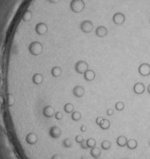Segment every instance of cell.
<instances>
[{"label": "cell", "mask_w": 150, "mask_h": 159, "mask_svg": "<svg viewBox=\"0 0 150 159\" xmlns=\"http://www.w3.org/2000/svg\"><path fill=\"white\" fill-rule=\"evenodd\" d=\"M90 155L93 158L100 157V155H101V149H100V148H97V147L92 148V149L90 150Z\"/></svg>", "instance_id": "cell-7"}, {"label": "cell", "mask_w": 150, "mask_h": 159, "mask_svg": "<svg viewBox=\"0 0 150 159\" xmlns=\"http://www.w3.org/2000/svg\"><path fill=\"white\" fill-rule=\"evenodd\" d=\"M133 91L137 95H143L145 91V86L143 83H137L133 86Z\"/></svg>", "instance_id": "cell-4"}, {"label": "cell", "mask_w": 150, "mask_h": 159, "mask_svg": "<svg viewBox=\"0 0 150 159\" xmlns=\"http://www.w3.org/2000/svg\"><path fill=\"white\" fill-rule=\"evenodd\" d=\"M72 95L76 98H82L85 95V88L82 85H76L72 88Z\"/></svg>", "instance_id": "cell-3"}, {"label": "cell", "mask_w": 150, "mask_h": 159, "mask_svg": "<svg viewBox=\"0 0 150 159\" xmlns=\"http://www.w3.org/2000/svg\"><path fill=\"white\" fill-rule=\"evenodd\" d=\"M126 146H127V148L129 150H135L136 148H137V146H138V142L135 139H130V140L127 141V145Z\"/></svg>", "instance_id": "cell-8"}, {"label": "cell", "mask_w": 150, "mask_h": 159, "mask_svg": "<svg viewBox=\"0 0 150 159\" xmlns=\"http://www.w3.org/2000/svg\"><path fill=\"white\" fill-rule=\"evenodd\" d=\"M101 148H102L103 150H105V151L109 150L110 148H111V142L109 141V140H104V141H102L101 142Z\"/></svg>", "instance_id": "cell-10"}, {"label": "cell", "mask_w": 150, "mask_h": 159, "mask_svg": "<svg viewBox=\"0 0 150 159\" xmlns=\"http://www.w3.org/2000/svg\"><path fill=\"white\" fill-rule=\"evenodd\" d=\"M147 92H148V93L150 94V84H149V85L147 86Z\"/></svg>", "instance_id": "cell-13"}, {"label": "cell", "mask_w": 150, "mask_h": 159, "mask_svg": "<svg viewBox=\"0 0 150 159\" xmlns=\"http://www.w3.org/2000/svg\"><path fill=\"white\" fill-rule=\"evenodd\" d=\"M99 126H100V128H101L102 130H108V129H109V127H110V122H109V119L104 118L103 122L99 125Z\"/></svg>", "instance_id": "cell-9"}, {"label": "cell", "mask_w": 150, "mask_h": 159, "mask_svg": "<svg viewBox=\"0 0 150 159\" xmlns=\"http://www.w3.org/2000/svg\"><path fill=\"white\" fill-rule=\"evenodd\" d=\"M115 109L117 111H123L124 109V103L122 101H118L115 103Z\"/></svg>", "instance_id": "cell-11"}, {"label": "cell", "mask_w": 150, "mask_h": 159, "mask_svg": "<svg viewBox=\"0 0 150 159\" xmlns=\"http://www.w3.org/2000/svg\"><path fill=\"white\" fill-rule=\"evenodd\" d=\"M149 145H150V140H149Z\"/></svg>", "instance_id": "cell-16"}, {"label": "cell", "mask_w": 150, "mask_h": 159, "mask_svg": "<svg viewBox=\"0 0 150 159\" xmlns=\"http://www.w3.org/2000/svg\"><path fill=\"white\" fill-rule=\"evenodd\" d=\"M138 71H139V74L143 77H147L150 75V64H147V63H144L142 64H140L138 68Z\"/></svg>", "instance_id": "cell-2"}, {"label": "cell", "mask_w": 150, "mask_h": 159, "mask_svg": "<svg viewBox=\"0 0 150 159\" xmlns=\"http://www.w3.org/2000/svg\"><path fill=\"white\" fill-rule=\"evenodd\" d=\"M84 78L85 81H88V82H91L93 81V80L95 79V72L91 69H88L87 71H85L84 73Z\"/></svg>", "instance_id": "cell-5"}, {"label": "cell", "mask_w": 150, "mask_h": 159, "mask_svg": "<svg viewBox=\"0 0 150 159\" xmlns=\"http://www.w3.org/2000/svg\"><path fill=\"white\" fill-rule=\"evenodd\" d=\"M123 159H129V158H127V157H124Z\"/></svg>", "instance_id": "cell-15"}, {"label": "cell", "mask_w": 150, "mask_h": 159, "mask_svg": "<svg viewBox=\"0 0 150 159\" xmlns=\"http://www.w3.org/2000/svg\"><path fill=\"white\" fill-rule=\"evenodd\" d=\"M94 159H103V158H101V157H98V158H94Z\"/></svg>", "instance_id": "cell-14"}, {"label": "cell", "mask_w": 150, "mask_h": 159, "mask_svg": "<svg viewBox=\"0 0 150 159\" xmlns=\"http://www.w3.org/2000/svg\"><path fill=\"white\" fill-rule=\"evenodd\" d=\"M127 138H125L124 135H120V136H118L117 138V140H116V142H117V145L119 146V147H125L126 145H127Z\"/></svg>", "instance_id": "cell-6"}, {"label": "cell", "mask_w": 150, "mask_h": 159, "mask_svg": "<svg viewBox=\"0 0 150 159\" xmlns=\"http://www.w3.org/2000/svg\"><path fill=\"white\" fill-rule=\"evenodd\" d=\"M114 114V110L113 109H108L106 110V115L108 116H112Z\"/></svg>", "instance_id": "cell-12"}, {"label": "cell", "mask_w": 150, "mask_h": 159, "mask_svg": "<svg viewBox=\"0 0 150 159\" xmlns=\"http://www.w3.org/2000/svg\"><path fill=\"white\" fill-rule=\"evenodd\" d=\"M88 69H89V64L84 60H79L74 64V70L78 74H84Z\"/></svg>", "instance_id": "cell-1"}]
</instances>
